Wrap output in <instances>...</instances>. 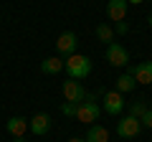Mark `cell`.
<instances>
[{
    "mask_svg": "<svg viewBox=\"0 0 152 142\" xmlns=\"http://www.w3.org/2000/svg\"><path fill=\"white\" fill-rule=\"evenodd\" d=\"M64 66H66V71H69V76L74 79V81H81V79H86L89 74H91V59H89V56L71 53V56H66Z\"/></svg>",
    "mask_w": 152,
    "mask_h": 142,
    "instance_id": "6da1fadb",
    "label": "cell"
},
{
    "mask_svg": "<svg viewBox=\"0 0 152 142\" xmlns=\"http://www.w3.org/2000/svg\"><path fill=\"white\" fill-rule=\"evenodd\" d=\"M102 109L104 112H107V114H114V117H117V114H122V112H124V94H119V91H107V94H104V99H102Z\"/></svg>",
    "mask_w": 152,
    "mask_h": 142,
    "instance_id": "7a4b0ae2",
    "label": "cell"
},
{
    "mask_svg": "<svg viewBox=\"0 0 152 142\" xmlns=\"http://www.w3.org/2000/svg\"><path fill=\"white\" fill-rule=\"evenodd\" d=\"M107 61L112 66H127L129 64V53H127V48L122 43L112 41V43H107Z\"/></svg>",
    "mask_w": 152,
    "mask_h": 142,
    "instance_id": "3957f363",
    "label": "cell"
},
{
    "mask_svg": "<svg viewBox=\"0 0 152 142\" xmlns=\"http://www.w3.org/2000/svg\"><path fill=\"white\" fill-rule=\"evenodd\" d=\"M99 114H102V107H99L96 102H81L79 104V109H76V119L84 122V124H94V122L99 119Z\"/></svg>",
    "mask_w": 152,
    "mask_h": 142,
    "instance_id": "277c9868",
    "label": "cell"
},
{
    "mask_svg": "<svg viewBox=\"0 0 152 142\" xmlns=\"http://www.w3.org/2000/svg\"><path fill=\"white\" fill-rule=\"evenodd\" d=\"M61 91H64V97H66V102H74V104H81V102H86V89L81 86L79 81H64V86H61Z\"/></svg>",
    "mask_w": 152,
    "mask_h": 142,
    "instance_id": "5b68a950",
    "label": "cell"
},
{
    "mask_svg": "<svg viewBox=\"0 0 152 142\" xmlns=\"http://www.w3.org/2000/svg\"><path fill=\"white\" fill-rule=\"evenodd\" d=\"M140 130H142V124H140V119H134V117H122L119 122H117V135L119 137H124V140H129V137H137L140 135Z\"/></svg>",
    "mask_w": 152,
    "mask_h": 142,
    "instance_id": "8992f818",
    "label": "cell"
},
{
    "mask_svg": "<svg viewBox=\"0 0 152 142\" xmlns=\"http://www.w3.org/2000/svg\"><path fill=\"white\" fill-rule=\"evenodd\" d=\"M28 130H31L33 135L43 137L46 132L51 130V117H48V114H43V112H38V114H33L31 119H28Z\"/></svg>",
    "mask_w": 152,
    "mask_h": 142,
    "instance_id": "52a82bcc",
    "label": "cell"
},
{
    "mask_svg": "<svg viewBox=\"0 0 152 142\" xmlns=\"http://www.w3.org/2000/svg\"><path fill=\"white\" fill-rule=\"evenodd\" d=\"M134 76V81L137 84H152V61H142V64H137V66H132V69H127Z\"/></svg>",
    "mask_w": 152,
    "mask_h": 142,
    "instance_id": "ba28073f",
    "label": "cell"
},
{
    "mask_svg": "<svg viewBox=\"0 0 152 142\" xmlns=\"http://www.w3.org/2000/svg\"><path fill=\"white\" fill-rule=\"evenodd\" d=\"M76 33H71V31H66V33H61L58 36V41H56V48H58V53L61 56H71L76 51Z\"/></svg>",
    "mask_w": 152,
    "mask_h": 142,
    "instance_id": "9c48e42d",
    "label": "cell"
},
{
    "mask_svg": "<svg viewBox=\"0 0 152 142\" xmlns=\"http://www.w3.org/2000/svg\"><path fill=\"white\" fill-rule=\"evenodd\" d=\"M107 15L112 18L114 23L124 20V18H127V0H109V3H107Z\"/></svg>",
    "mask_w": 152,
    "mask_h": 142,
    "instance_id": "30bf717a",
    "label": "cell"
},
{
    "mask_svg": "<svg viewBox=\"0 0 152 142\" xmlns=\"http://www.w3.org/2000/svg\"><path fill=\"white\" fill-rule=\"evenodd\" d=\"M28 130V119L26 117H10V119L5 122V132L10 137H23Z\"/></svg>",
    "mask_w": 152,
    "mask_h": 142,
    "instance_id": "8fae6325",
    "label": "cell"
},
{
    "mask_svg": "<svg viewBox=\"0 0 152 142\" xmlns=\"http://www.w3.org/2000/svg\"><path fill=\"white\" fill-rule=\"evenodd\" d=\"M86 142H109V130L102 124H91L86 132Z\"/></svg>",
    "mask_w": 152,
    "mask_h": 142,
    "instance_id": "7c38bea8",
    "label": "cell"
},
{
    "mask_svg": "<svg viewBox=\"0 0 152 142\" xmlns=\"http://www.w3.org/2000/svg\"><path fill=\"white\" fill-rule=\"evenodd\" d=\"M41 71H43V74H58V71H64V59H61V56L46 59L43 64H41Z\"/></svg>",
    "mask_w": 152,
    "mask_h": 142,
    "instance_id": "4fadbf2b",
    "label": "cell"
},
{
    "mask_svg": "<svg viewBox=\"0 0 152 142\" xmlns=\"http://www.w3.org/2000/svg\"><path fill=\"white\" fill-rule=\"evenodd\" d=\"M134 86H137V81H134V76H132L129 71H127V74H122V76L117 79V91H119V94H129Z\"/></svg>",
    "mask_w": 152,
    "mask_h": 142,
    "instance_id": "5bb4252c",
    "label": "cell"
},
{
    "mask_svg": "<svg viewBox=\"0 0 152 142\" xmlns=\"http://www.w3.org/2000/svg\"><path fill=\"white\" fill-rule=\"evenodd\" d=\"M96 36H99V41H104V43H112L114 41V28L109 26V23H99L96 26Z\"/></svg>",
    "mask_w": 152,
    "mask_h": 142,
    "instance_id": "9a60e30c",
    "label": "cell"
},
{
    "mask_svg": "<svg viewBox=\"0 0 152 142\" xmlns=\"http://www.w3.org/2000/svg\"><path fill=\"white\" fill-rule=\"evenodd\" d=\"M145 109H147L145 99H140V102H134V104H132V109H129V117H134V119H140V117L145 114Z\"/></svg>",
    "mask_w": 152,
    "mask_h": 142,
    "instance_id": "2e32d148",
    "label": "cell"
},
{
    "mask_svg": "<svg viewBox=\"0 0 152 142\" xmlns=\"http://www.w3.org/2000/svg\"><path fill=\"white\" fill-rule=\"evenodd\" d=\"M76 109H79V104H74V102L61 104V114H66V117H76Z\"/></svg>",
    "mask_w": 152,
    "mask_h": 142,
    "instance_id": "e0dca14e",
    "label": "cell"
},
{
    "mask_svg": "<svg viewBox=\"0 0 152 142\" xmlns=\"http://www.w3.org/2000/svg\"><path fill=\"white\" fill-rule=\"evenodd\" d=\"M140 124H145L147 130H152V109H150V107H147V109H145V114L140 117Z\"/></svg>",
    "mask_w": 152,
    "mask_h": 142,
    "instance_id": "ac0fdd59",
    "label": "cell"
},
{
    "mask_svg": "<svg viewBox=\"0 0 152 142\" xmlns=\"http://www.w3.org/2000/svg\"><path fill=\"white\" fill-rule=\"evenodd\" d=\"M127 31H129V23H127V20H117V23H114V33L127 36Z\"/></svg>",
    "mask_w": 152,
    "mask_h": 142,
    "instance_id": "d6986e66",
    "label": "cell"
},
{
    "mask_svg": "<svg viewBox=\"0 0 152 142\" xmlns=\"http://www.w3.org/2000/svg\"><path fill=\"white\" fill-rule=\"evenodd\" d=\"M69 142H86V140H84V137H71Z\"/></svg>",
    "mask_w": 152,
    "mask_h": 142,
    "instance_id": "ffe728a7",
    "label": "cell"
},
{
    "mask_svg": "<svg viewBox=\"0 0 152 142\" xmlns=\"http://www.w3.org/2000/svg\"><path fill=\"white\" fill-rule=\"evenodd\" d=\"M147 26L152 28V13H150V15H147Z\"/></svg>",
    "mask_w": 152,
    "mask_h": 142,
    "instance_id": "44dd1931",
    "label": "cell"
},
{
    "mask_svg": "<svg viewBox=\"0 0 152 142\" xmlns=\"http://www.w3.org/2000/svg\"><path fill=\"white\" fill-rule=\"evenodd\" d=\"M127 3H132V5H140V3H142V0H127Z\"/></svg>",
    "mask_w": 152,
    "mask_h": 142,
    "instance_id": "7402d4cb",
    "label": "cell"
},
{
    "mask_svg": "<svg viewBox=\"0 0 152 142\" xmlns=\"http://www.w3.org/2000/svg\"><path fill=\"white\" fill-rule=\"evenodd\" d=\"M13 142H26V140H23V137H13Z\"/></svg>",
    "mask_w": 152,
    "mask_h": 142,
    "instance_id": "603a6c76",
    "label": "cell"
}]
</instances>
